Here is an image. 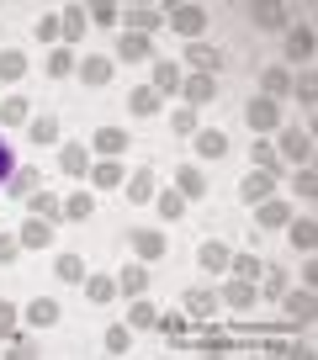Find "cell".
<instances>
[{"mask_svg":"<svg viewBox=\"0 0 318 360\" xmlns=\"http://www.w3.org/2000/svg\"><path fill=\"white\" fill-rule=\"evenodd\" d=\"M244 122H250L255 133H271V127H281V106H276L271 96H260V101L244 106Z\"/></svg>","mask_w":318,"mask_h":360,"instance_id":"cell-1","label":"cell"},{"mask_svg":"<svg viewBox=\"0 0 318 360\" xmlns=\"http://www.w3.org/2000/svg\"><path fill=\"white\" fill-rule=\"evenodd\" d=\"M165 22H170L181 37H202V27H207V11H202V6H175V11H165Z\"/></svg>","mask_w":318,"mask_h":360,"instance_id":"cell-2","label":"cell"},{"mask_svg":"<svg viewBox=\"0 0 318 360\" xmlns=\"http://www.w3.org/2000/svg\"><path fill=\"white\" fill-rule=\"evenodd\" d=\"M276 191V175H271V169H250V175H244V180H238V196H244V202H265V196H271Z\"/></svg>","mask_w":318,"mask_h":360,"instance_id":"cell-3","label":"cell"},{"mask_svg":"<svg viewBox=\"0 0 318 360\" xmlns=\"http://www.w3.org/2000/svg\"><path fill=\"white\" fill-rule=\"evenodd\" d=\"M181 307H186L191 318H212L217 307H223V297L207 292V286H191V292H181Z\"/></svg>","mask_w":318,"mask_h":360,"instance_id":"cell-4","label":"cell"},{"mask_svg":"<svg viewBox=\"0 0 318 360\" xmlns=\"http://www.w3.org/2000/svg\"><path fill=\"white\" fill-rule=\"evenodd\" d=\"M133 249H138V259H165L170 255V238L154 233V228H133Z\"/></svg>","mask_w":318,"mask_h":360,"instance_id":"cell-5","label":"cell"},{"mask_svg":"<svg viewBox=\"0 0 318 360\" xmlns=\"http://www.w3.org/2000/svg\"><path fill=\"white\" fill-rule=\"evenodd\" d=\"M181 96L191 101V112H196V106L217 101V85H212V75H191V79H181Z\"/></svg>","mask_w":318,"mask_h":360,"instance_id":"cell-6","label":"cell"},{"mask_svg":"<svg viewBox=\"0 0 318 360\" xmlns=\"http://www.w3.org/2000/svg\"><path fill=\"white\" fill-rule=\"evenodd\" d=\"M181 64H175V58H154V79H148V85L159 90V96H175V90H181Z\"/></svg>","mask_w":318,"mask_h":360,"instance_id":"cell-7","label":"cell"},{"mask_svg":"<svg viewBox=\"0 0 318 360\" xmlns=\"http://www.w3.org/2000/svg\"><path fill=\"white\" fill-rule=\"evenodd\" d=\"M58 318H64V307H58L53 297H32V302H27V323L32 328H53Z\"/></svg>","mask_w":318,"mask_h":360,"instance_id":"cell-8","label":"cell"},{"mask_svg":"<svg viewBox=\"0 0 318 360\" xmlns=\"http://www.w3.org/2000/svg\"><path fill=\"white\" fill-rule=\"evenodd\" d=\"M281 154L292 159V165H307V159H313V138L297 133V127H281Z\"/></svg>","mask_w":318,"mask_h":360,"instance_id":"cell-9","label":"cell"},{"mask_svg":"<svg viewBox=\"0 0 318 360\" xmlns=\"http://www.w3.org/2000/svg\"><path fill=\"white\" fill-rule=\"evenodd\" d=\"M196 159H223L228 154V133H217V127H196Z\"/></svg>","mask_w":318,"mask_h":360,"instance_id":"cell-10","label":"cell"},{"mask_svg":"<svg viewBox=\"0 0 318 360\" xmlns=\"http://www.w3.org/2000/svg\"><path fill=\"white\" fill-rule=\"evenodd\" d=\"M175 191H181L186 202H202V196H207L202 169H196V165H181V169H175Z\"/></svg>","mask_w":318,"mask_h":360,"instance_id":"cell-11","label":"cell"},{"mask_svg":"<svg viewBox=\"0 0 318 360\" xmlns=\"http://www.w3.org/2000/svg\"><path fill=\"white\" fill-rule=\"evenodd\" d=\"M286 58H292V64H307V58H313V27H286Z\"/></svg>","mask_w":318,"mask_h":360,"instance_id":"cell-12","label":"cell"},{"mask_svg":"<svg viewBox=\"0 0 318 360\" xmlns=\"http://www.w3.org/2000/svg\"><path fill=\"white\" fill-rule=\"evenodd\" d=\"M154 27H165V11L159 6H127V32H154Z\"/></svg>","mask_w":318,"mask_h":360,"instance_id":"cell-13","label":"cell"},{"mask_svg":"<svg viewBox=\"0 0 318 360\" xmlns=\"http://www.w3.org/2000/svg\"><path fill=\"white\" fill-rule=\"evenodd\" d=\"M186 58L196 64V75H217V69H223V48H212V43H191Z\"/></svg>","mask_w":318,"mask_h":360,"instance_id":"cell-14","label":"cell"},{"mask_svg":"<svg viewBox=\"0 0 318 360\" xmlns=\"http://www.w3.org/2000/svg\"><path fill=\"white\" fill-rule=\"evenodd\" d=\"M148 53H154V43H148L144 32H122L117 37V58H127V64H144Z\"/></svg>","mask_w":318,"mask_h":360,"instance_id":"cell-15","label":"cell"},{"mask_svg":"<svg viewBox=\"0 0 318 360\" xmlns=\"http://www.w3.org/2000/svg\"><path fill=\"white\" fill-rule=\"evenodd\" d=\"M127 112H133V117H154L159 112V90L154 85H133V90H127Z\"/></svg>","mask_w":318,"mask_h":360,"instance_id":"cell-16","label":"cell"},{"mask_svg":"<svg viewBox=\"0 0 318 360\" xmlns=\"http://www.w3.org/2000/svg\"><path fill=\"white\" fill-rule=\"evenodd\" d=\"M91 143H96V154H101V159H117L127 148V133H122V127H96Z\"/></svg>","mask_w":318,"mask_h":360,"instance_id":"cell-17","label":"cell"},{"mask_svg":"<svg viewBox=\"0 0 318 360\" xmlns=\"http://www.w3.org/2000/svg\"><path fill=\"white\" fill-rule=\"evenodd\" d=\"M223 307H238V313H250V307H255V281H238V276H234V281L223 286Z\"/></svg>","mask_w":318,"mask_h":360,"instance_id":"cell-18","label":"cell"},{"mask_svg":"<svg viewBox=\"0 0 318 360\" xmlns=\"http://www.w3.org/2000/svg\"><path fill=\"white\" fill-rule=\"evenodd\" d=\"M281 307L292 323H313V292H281Z\"/></svg>","mask_w":318,"mask_h":360,"instance_id":"cell-19","label":"cell"},{"mask_svg":"<svg viewBox=\"0 0 318 360\" xmlns=\"http://www.w3.org/2000/svg\"><path fill=\"white\" fill-rule=\"evenodd\" d=\"M196 265H202L207 276H223V270H228V244H217V238L202 244V249H196Z\"/></svg>","mask_w":318,"mask_h":360,"instance_id":"cell-20","label":"cell"},{"mask_svg":"<svg viewBox=\"0 0 318 360\" xmlns=\"http://www.w3.org/2000/svg\"><path fill=\"white\" fill-rule=\"evenodd\" d=\"M58 169H64V175H91V154H85V143H69L64 154H58Z\"/></svg>","mask_w":318,"mask_h":360,"instance_id":"cell-21","label":"cell"},{"mask_svg":"<svg viewBox=\"0 0 318 360\" xmlns=\"http://www.w3.org/2000/svg\"><path fill=\"white\" fill-rule=\"evenodd\" d=\"M255 223H260V228H281V223H292V207L276 202V196H265L260 212H255Z\"/></svg>","mask_w":318,"mask_h":360,"instance_id":"cell-22","label":"cell"},{"mask_svg":"<svg viewBox=\"0 0 318 360\" xmlns=\"http://www.w3.org/2000/svg\"><path fill=\"white\" fill-rule=\"evenodd\" d=\"M53 244V223L48 217H32V223L22 228V249H48Z\"/></svg>","mask_w":318,"mask_h":360,"instance_id":"cell-23","label":"cell"},{"mask_svg":"<svg viewBox=\"0 0 318 360\" xmlns=\"http://www.w3.org/2000/svg\"><path fill=\"white\" fill-rule=\"evenodd\" d=\"M91 180H96V191H117V186H122V165H117V159H101V165H91Z\"/></svg>","mask_w":318,"mask_h":360,"instance_id":"cell-24","label":"cell"},{"mask_svg":"<svg viewBox=\"0 0 318 360\" xmlns=\"http://www.w3.org/2000/svg\"><path fill=\"white\" fill-rule=\"evenodd\" d=\"M117 292H122V297H144L148 292V270L144 265H127L122 276H117Z\"/></svg>","mask_w":318,"mask_h":360,"instance_id":"cell-25","label":"cell"},{"mask_svg":"<svg viewBox=\"0 0 318 360\" xmlns=\"http://www.w3.org/2000/svg\"><path fill=\"white\" fill-rule=\"evenodd\" d=\"M250 16H255V27H286V6H276V0H260V6H250Z\"/></svg>","mask_w":318,"mask_h":360,"instance_id":"cell-26","label":"cell"},{"mask_svg":"<svg viewBox=\"0 0 318 360\" xmlns=\"http://www.w3.org/2000/svg\"><path fill=\"white\" fill-rule=\"evenodd\" d=\"M37 186H43V175H37V169H16V175L6 180V191H11L16 202H27V196H32Z\"/></svg>","mask_w":318,"mask_h":360,"instance_id":"cell-27","label":"cell"},{"mask_svg":"<svg viewBox=\"0 0 318 360\" xmlns=\"http://www.w3.org/2000/svg\"><path fill=\"white\" fill-rule=\"evenodd\" d=\"M228 270H234L238 281H260L265 259H260V255H228Z\"/></svg>","mask_w":318,"mask_h":360,"instance_id":"cell-28","label":"cell"},{"mask_svg":"<svg viewBox=\"0 0 318 360\" xmlns=\"http://www.w3.org/2000/svg\"><path fill=\"white\" fill-rule=\"evenodd\" d=\"M53 270H58V281H69V286H80L85 276H91L80 255H58V259H53Z\"/></svg>","mask_w":318,"mask_h":360,"instance_id":"cell-29","label":"cell"},{"mask_svg":"<svg viewBox=\"0 0 318 360\" xmlns=\"http://www.w3.org/2000/svg\"><path fill=\"white\" fill-rule=\"evenodd\" d=\"M58 32H64L69 43H80V37H85V6H64V16H58Z\"/></svg>","mask_w":318,"mask_h":360,"instance_id":"cell-30","label":"cell"},{"mask_svg":"<svg viewBox=\"0 0 318 360\" xmlns=\"http://www.w3.org/2000/svg\"><path fill=\"white\" fill-rule=\"evenodd\" d=\"M91 212H96V196H91V191L64 196V217H75V223H91Z\"/></svg>","mask_w":318,"mask_h":360,"instance_id":"cell-31","label":"cell"},{"mask_svg":"<svg viewBox=\"0 0 318 360\" xmlns=\"http://www.w3.org/2000/svg\"><path fill=\"white\" fill-rule=\"evenodd\" d=\"M27 207H32V217H48V223H53V217H64V202H58V196H48V191H32V196H27Z\"/></svg>","mask_w":318,"mask_h":360,"instance_id":"cell-32","label":"cell"},{"mask_svg":"<svg viewBox=\"0 0 318 360\" xmlns=\"http://www.w3.org/2000/svg\"><path fill=\"white\" fill-rule=\"evenodd\" d=\"M101 345H106V355H127V349H133V328H127V323H112Z\"/></svg>","mask_w":318,"mask_h":360,"instance_id":"cell-33","label":"cell"},{"mask_svg":"<svg viewBox=\"0 0 318 360\" xmlns=\"http://www.w3.org/2000/svg\"><path fill=\"white\" fill-rule=\"evenodd\" d=\"M85 292H91L96 307H106V302L117 297V281H112V276H85Z\"/></svg>","mask_w":318,"mask_h":360,"instance_id":"cell-34","label":"cell"},{"mask_svg":"<svg viewBox=\"0 0 318 360\" xmlns=\"http://www.w3.org/2000/svg\"><path fill=\"white\" fill-rule=\"evenodd\" d=\"M27 138H32L37 148L53 143V138H58V117H32V122H27Z\"/></svg>","mask_w":318,"mask_h":360,"instance_id":"cell-35","label":"cell"},{"mask_svg":"<svg viewBox=\"0 0 318 360\" xmlns=\"http://www.w3.org/2000/svg\"><path fill=\"white\" fill-rule=\"evenodd\" d=\"M80 75H85V85H106L112 79V58H85V64H75Z\"/></svg>","mask_w":318,"mask_h":360,"instance_id":"cell-36","label":"cell"},{"mask_svg":"<svg viewBox=\"0 0 318 360\" xmlns=\"http://www.w3.org/2000/svg\"><path fill=\"white\" fill-rule=\"evenodd\" d=\"M260 85H265V96H271V101H276V96H292V75H286V69H265Z\"/></svg>","mask_w":318,"mask_h":360,"instance_id":"cell-37","label":"cell"},{"mask_svg":"<svg viewBox=\"0 0 318 360\" xmlns=\"http://www.w3.org/2000/svg\"><path fill=\"white\" fill-rule=\"evenodd\" d=\"M127 202H154V175H148V169H138V175L127 180Z\"/></svg>","mask_w":318,"mask_h":360,"instance_id":"cell-38","label":"cell"},{"mask_svg":"<svg viewBox=\"0 0 318 360\" xmlns=\"http://www.w3.org/2000/svg\"><path fill=\"white\" fill-rule=\"evenodd\" d=\"M0 122H32V117H27V96H6V101H0Z\"/></svg>","mask_w":318,"mask_h":360,"instance_id":"cell-39","label":"cell"},{"mask_svg":"<svg viewBox=\"0 0 318 360\" xmlns=\"http://www.w3.org/2000/svg\"><path fill=\"white\" fill-rule=\"evenodd\" d=\"M154 202H159V217H165V223H175V217L186 212V196L181 191H159Z\"/></svg>","mask_w":318,"mask_h":360,"instance_id":"cell-40","label":"cell"},{"mask_svg":"<svg viewBox=\"0 0 318 360\" xmlns=\"http://www.w3.org/2000/svg\"><path fill=\"white\" fill-rule=\"evenodd\" d=\"M22 75H27V53L6 48V53H0V79H22Z\"/></svg>","mask_w":318,"mask_h":360,"instance_id":"cell-41","label":"cell"},{"mask_svg":"<svg viewBox=\"0 0 318 360\" xmlns=\"http://www.w3.org/2000/svg\"><path fill=\"white\" fill-rule=\"evenodd\" d=\"M292 244L297 249H313L318 244V223H313V217H297V223H292Z\"/></svg>","mask_w":318,"mask_h":360,"instance_id":"cell-42","label":"cell"},{"mask_svg":"<svg viewBox=\"0 0 318 360\" xmlns=\"http://www.w3.org/2000/svg\"><path fill=\"white\" fill-rule=\"evenodd\" d=\"M117 16H122V6H112V0H96V6H91L96 27H117Z\"/></svg>","mask_w":318,"mask_h":360,"instance_id":"cell-43","label":"cell"},{"mask_svg":"<svg viewBox=\"0 0 318 360\" xmlns=\"http://www.w3.org/2000/svg\"><path fill=\"white\" fill-rule=\"evenodd\" d=\"M48 75H53V79L75 75V53H69V48H58V53H48Z\"/></svg>","mask_w":318,"mask_h":360,"instance_id":"cell-44","label":"cell"},{"mask_svg":"<svg viewBox=\"0 0 318 360\" xmlns=\"http://www.w3.org/2000/svg\"><path fill=\"white\" fill-rule=\"evenodd\" d=\"M154 328H159L165 339H181V334H186V318H181V313H159V318H154Z\"/></svg>","mask_w":318,"mask_h":360,"instance_id":"cell-45","label":"cell"},{"mask_svg":"<svg viewBox=\"0 0 318 360\" xmlns=\"http://www.w3.org/2000/svg\"><path fill=\"white\" fill-rule=\"evenodd\" d=\"M154 307H148V302H133V307H127V323H133V328H154Z\"/></svg>","mask_w":318,"mask_h":360,"instance_id":"cell-46","label":"cell"},{"mask_svg":"<svg viewBox=\"0 0 318 360\" xmlns=\"http://www.w3.org/2000/svg\"><path fill=\"white\" fill-rule=\"evenodd\" d=\"M202 355H228V349H234V339H223V334H202Z\"/></svg>","mask_w":318,"mask_h":360,"instance_id":"cell-47","label":"cell"},{"mask_svg":"<svg viewBox=\"0 0 318 360\" xmlns=\"http://www.w3.org/2000/svg\"><path fill=\"white\" fill-rule=\"evenodd\" d=\"M255 169H271L276 175V148L271 143H255Z\"/></svg>","mask_w":318,"mask_h":360,"instance_id":"cell-48","label":"cell"},{"mask_svg":"<svg viewBox=\"0 0 318 360\" xmlns=\"http://www.w3.org/2000/svg\"><path fill=\"white\" fill-rule=\"evenodd\" d=\"M260 276H265V292H271V297L286 292V270H260Z\"/></svg>","mask_w":318,"mask_h":360,"instance_id":"cell-49","label":"cell"},{"mask_svg":"<svg viewBox=\"0 0 318 360\" xmlns=\"http://www.w3.org/2000/svg\"><path fill=\"white\" fill-rule=\"evenodd\" d=\"M313 191H318V175L303 165V169H297V196H313Z\"/></svg>","mask_w":318,"mask_h":360,"instance_id":"cell-50","label":"cell"},{"mask_svg":"<svg viewBox=\"0 0 318 360\" xmlns=\"http://www.w3.org/2000/svg\"><path fill=\"white\" fill-rule=\"evenodd\" d=\"M170 127H175V133H196V112H191V106H186V112H175Z\"/></svg>","mask_w":318,"mask_h":360,"instance_id":"cell-51","label":"cell"},{"mask_svg":"<svg viewBox=\"0 0 318 360\" xmlns=\"http://www.w3.org/2000/svg\"><path fill=\"white\" fill-rule=\"evenodd\" d=\"M16 255H22V238H0V265H11Z\"/></svg>","mask_w":318,"mask_h":360,"instance_id":"cell-52","label":"cell"},{"mask_svg":"<svg viewBox=\"0 0 318 360\" xmlns=\"http://www.w3.org/2000/svg\"><path fill=\"white\" fill-rule=\"evenodd\" d=\"M0 334H16V307L0 302Z\"/></svg>","mask_w":318,"mask_h":360,"instance_id":"cell-53","label":"cell"},{"mask_svg":"<svg viewBox=\"0 0 318 360\" xmlns=\"http://www.w3.org/2000/svg\"><path fill=\"white\" fill-rule=\"evenodd\" d=\"M11 175H16V159H11V148L0 143V180H11Z\"/></svg>","mask_w":318,"mask_h":360,"instance_id":"cell-54","label":"cell"},{"mask_svg":"<svg viewBox=\"0 0 318 360\" xmlns=\"http://www.w3.org/2000/svg\"><path fill=\"white\" fill-rule=\"evenodd\" d=\"M292 90H297V101H313V90H318V85H313V75H303Z\"/></svg>","mask_w":318,"mask_h":360,"instance_id":"cell-55","label":"cell"},{"mask_svg":"<svg viewBox=\"0 0 318 360\" xmlns=\"http://www.w3.org/2000/svg\"><path fill=\"white\" fill-rule=\"evenodd\" d=\"M265 355H303V349L286 345V339H271V345H265Z\"/></svg>","mask_w":318,"mask_h":360,"instance_id":"cell-56","label":"cell"},{"mask_svg":"<svg viewBox=\"0 0 318 360\" xmlns=\"http://www.w3.org/2000/svg\"><path fill=\"white\" fill-rule=\"evenodd\" d=\"M37 37H43V43H48V37H58V16H43V22H37Z\"/></svg>","mask_w":318,"mask_h":360,"instance_id":"cell-57","label":"cell"}]
</instances>
